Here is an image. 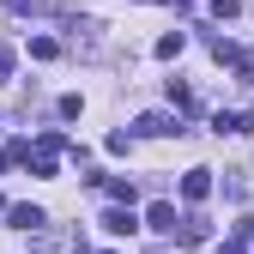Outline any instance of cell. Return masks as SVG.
<instances>
[{
	"label": "cell",
	"mask_w": 254,
	"mask_h": 254,
	"mask_svg": "<svg viewBox=\"0 0 254 254\" xmlns=\"http://www.w3.org/2000/svg\"><path fill=\"white\" fill-rule=\"evenodd\" d=\"M206 194H212V170H188V176H182V200H188V206H200Z\"/></svg>",
	"instance_id": "277c9868"
},
{
	"label": "cell",
	"mask_w": 254,
	"mask_h": 254,
	"mask_svg": "<svg viewBox=\"0 0 254 254\" xmlns=\"http://www.w3.org/2000/svg\"><path fill=\"white\" fill-rule=\"evenodd\" d=\"M103 230H109V236H133V230H139V218L127 212V200H121L115 212H103Z\"/></svg>",
	"instance_id": "5b68a950"
},
{
	"label": "cell",
	"mask_w": 254,
	"mask_h": 254,
	"mask_svg": "<svg viewBox=\"0 0 254 254\" xmlns=\"http://www.w3.org/2000/svg\"><path fill=\"white\" fill-rule=\"evenodd\" d=\"M182 43H188L182 30H170V37H157V61H176V55H182Z\"/></svg>",
	"instance_id": "ba28073f"
},
{
	"label": "cell",
	"mask_w": 254,
	"mask_h": 254,
	"mask_svg": "<svg viewBox=\"0 0 254 254\" xmlns=\"http://www.w3.org/2000/svg\"><path fill=\"white\" fill-rule=\"evenodd\" d=\"M6 79H12V49L0 43V85H6Z\"/></svg>",
	"instance_id": "9c48e42d"
},
{
	"label": "cell",
	"mask_w": 254,
	"mask_h": 254,
	"mask_svg": "<svg viewBox=\"0 0 254 254\" xmlns=\"http://www.w3.org/2000/svg\"><path fill=\"white\" fill-rule=\"evenodd\" d=\"M133 127H139L145 139H170V133H182V121H176V115H164V109H151V115H139Z\"/></svg>",
	"instance_id": "7a4b0ae2"
},
{
	"label": "cell",
	"mask_w": 254,
	"mask_h": 254,
	"mask_svg": "<svg viewBox=\"0 0 254 254\" xmlns=\"http://www.w3.org/2000/svg\"><path fill=\"white\" fill-rule=\"evenodd\" d=\"M212 12H218V18H236L242 6H236V0H212Z\"/></svg>",
	"instance_id": "30bf717a"
},
{
	"label": "cell",
	"mask_w": 254,
	"mask_h": 254,
	"mask_svg": "<svg viewBox=\"0 0 254 254\" xmlns=\"http://www.w3.org/2000/svg\"><path fill=\"white\" fill-rule=\"evenodd\" d=\"M176 6H194V0H176Z\"/></svg>",
	"instance_id": "7c38bea8"
},
{
	"label": "cell",
	"mask_w": 254,
	"mask_h": 254,
	"mask_svg": "<svg viewBox=\"0 0 254 254\" xmlns=\"http://www.w3.org/2000/svg\"><path fill=\"white\" fill-rule=\"evenodd\" d=\"M6 218H12V230H43V224H49L43 206H6Z\"/></svg>",
	"instance_id": "8992f818"
},
{
	"label": "cell",
	"mask_w": 254,
	"mask_h": 254,
	"mask_svg": "<svg viewBox=\"0 0 254 254\" xmlns=\"http://www.w3.org/2000/svg\"><path fill=\"white\" fill-rule=\"evenodd\" d=\"M176 236H182V248H200V242H206V224H200V218H182Z\"/></svg>",
	"instance_id": "52a82bcc"
},
{
	"label": "cell",
	"mask_w": 254,
	"mask_h": 254,
	"mask_svg": "<svg viewBox=\"0 0 254 254\" xmlns=\"http://www.w3.org/2000/svg\"><path fill=\"white\" fill-rule=\"evenodd\" d=\"M236 133H254V109H248V115H236Z\"/></svg>",
	"instance_id": "8fae6325"
},
{
	"label": "cell",
	"mask_w": 254,
	"mask_h": 254,
	"mask_svg": "<svg viewBox=\"0 0 254 254\" xmlns=\"http://www.w3.org/2000/svg\"><path fill=\"white\" fill-rule=\"evenodd\" d=\"M61 151H67V139H61V133H43V139H37V151H30L24 164L37 170V176H55V157H61Z\"/></svg>",
	"instance_id": "6da1fadb"
},
{
	"label": "cell",
	"mask_w": 254,
	"mask_h": 254,
	"mask_svg": "<svg viewBox=\"0 0 254 254\" xmlns=\"http://www.w3.org/2000/svg\"><path fill=\"white\" fill-rule=\"evenodd\" d=\"M109 254H115V248H109Z\"/></svg>",
	"instance_id": "4fadbf2b"
},
{
	"label": "cell",
	"mask_w": 254,
	"mask_h": 254,
	"mask_svg": "<svg viewBox=\"0 0 254 254\" xmlns=\"http://www.w3.org/2000/svg\"><path fill=\"white\" fill-rule=\"evenodd\" d=\"M176 224H182V218H176V206H170V200H157V206L145 212V230H157V236H176Z\"/></svg>",
	"instance_id": "3957f363"
}]
</instances>
